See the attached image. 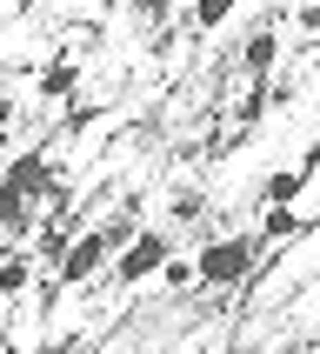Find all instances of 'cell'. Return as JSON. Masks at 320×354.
Returning <instances> with one entry per match:
<instances>
[{"label": "cell", "mask_w": 320, "mask_h": 354, "mask_svg": "<svg viewBox=\"0 0 320 354\" xmlns=\"http://www.w3.org/2000/svg\"><path fill=\"white\" fill-rule=\"evenodd\" d=\"M260 248H267L260 227H254V234H220V241H207V248L194 254V281H200V288H240V281L254 274Z\"/></svg>", "instance_id": "obj_1"}, {"label": "cell", "mask_w": 320, "mask_h": 354, "mask_svg": "<svg viewBox=\"0 0 320 354\" xmlns=\"http://www.w3.org/2000/svg\"><path fill=\"white\" fill-rule=\"evenodd\" d=\"M40 187H47V160L40 154H20L14 167H7V174H0V227H27V221H34V194Z\"/></svg>", "instance_id": "obj_2"}, {"label": "cell", "mask_w": 320, "mask_h": 354, "mask_svg": "<svg viewBox=\"0 0 320 354\" xmlns=\"http://www.w3.org/2000/svg\"><path fill=\"white\" fill-rule=\"evenodd\" d=\"M174 254V234H160V227H140L127 248L114 254V288H140V281H154Z\"/></svg>", "instance_id": "obj_3"}, {"label": "cell", "mask_w": 320, "mask_h": 354, "mask_svg": "<svg viewBox=\"0 0 320 354\" xmlns=\"http://www.w3.org/2000/svg\"><path fill=\"white\" fill-rule=\"evenodd\" d=\"M307 180H314L307 160H300V167H274V174L260 180V201H267V207H294V201L307 194Z\"/></svg>", "instance_id": "obj_4"}, {"label": "cell", "mask_w": 320, "mask_h": 354, "mask_svg": "<svg viewBox=\"0 0 320 354\" xmlns=\"http://www.w3.org/2000/svg\"><path fill=\"white\" fill-rule=\"evenodd\" d=\"M280 60V27H254L247 34V47H240V67H247V80H267Z\"/></svg>", "instance_id": "obj_5"}, {"label": "cell", "mask_w": 320, "mask_h": 354, "mask_svg": "<svg viewBox=\"0 0 320 354\" xmlns=\"http://www.w3.org/2000/svg\"><path fill=\"white\" fill-rule=\"evenodd\" d=\"M74 87H80V60H54L40 74V100H74Z\"/></svg>", "instance_id": "obj_6"}, {"label": "cell", "mask_w": 320, "mask_h": 354, "mask_svg": "<svg viewBox=\"0 0 320 354\" xmlns=\"http://www.w3.org/2000/svg\"><path fill=\"white\" fill-rule=\"evenodd\" d=\"M27 281H34V254H7L0 261V301H20Z\"/></svg>", "instance_id": "obj_7"}, {"label": "cell", "mask_w": 320, "mask_h": 354, "mask_svg": "<svg viewBox=\"0 0 320 354\" xmlns=\"http://www.w3.org/2000/svg\"><path fill=\"white\" fill-rule=\"evenodd\" d=\"M287 234H300V214L294 207H267L260 214V241H287Z\"/></svg>", "instance_id": "obj_8"}, {"label": "cell", "mask_w": 320, "mask_h": 354, "mask_svg": "<svg viewBox=\"0 0 320 354\" xmlns=\"http://www.w3.org/2000/svg\"><path fill=\"white\" fill-rule=\"evenodd\" d=\"M234 7H240V0H194V27H200V34H214V27H227Z\"/></svg>", "instance_id": "obj_9"}, {"label": "cell", "mask_w": 320, "mask_h": 354, "mask_svg": "<svg viewBox=\"0 0 320 354\" xmlns=\"http://www.w3.org/2000/svg\"><path fill=\"white\" fill-rule=\"evenodd\" d=\"M167 207H174V221H200V207H207V201H200V187H174V201H167Z\"/></svg>", "instance_id": "obj_10"}, {"label": "cell", "mask_w": 320, "mask_h": 354, "mask_svg": "<svg viewBox=\"0 0 320 354\" xmlns=\"http://www.w3.org/2000/svg\"><path fill=\"white\" fill-rule=\"evenodd\" d=\"M260 114H267V80H254V94L240 100V114H234V120H240V127H254Z\"/></svg>", "instance_id": "obj_11"}, {"label": "cell", "mask_w": 320, "mask_h": 354, "mask_svg": "<svg viewBox=\"0 0 320 354\" xmlns=\"http://www.w3.org/2000/svg\"><path fill=\"white\" fill-rule=\"evenodd\" d=\"M160 281H167V288H194V261L167 254V268H160Z\"/></svg>", "instance_id": "obj_12"}, {"label": "cell", "mask_w": 320, "mask_h": 354, "mask_svg": "<svg viewBox=\"0 0 320 354\" xmlns=\"http://www.w3.org/2000/svg\"><path fill=\"white\" fill-rule=\"evenodd\" d=\"M294 27H300V34H320V7H314V0H307V7L294 14Z\"/></svg>", "instance_id": "obj_13"}, {"label": "cell", "mask_w": 320, "mask_h": 354, "mask_svg": "<svg viewBox=\"0 0 320 354\" xmlns=\"http://www.w3.org/2000/svg\"><path fill=\"white\" fill-rule=\"evenodd\" d=\"M7 120H14V94L0 87V134H7Z\"/></svg>", "instance_id": "obj_14"}, {"label": "cell", "mask_w": 320, "mask_h": 354, "mask_svg": "<svg viewBox=\"0 0 320 354\" xmlns=\"http://www.w3.org/2000/svg\"><path fill=\"white\" fill-rule=\"evenodd\" d=\"M314 107H320V87H314Z\"/></svg>", "instance_id": "obj_15"}]
</instances>
